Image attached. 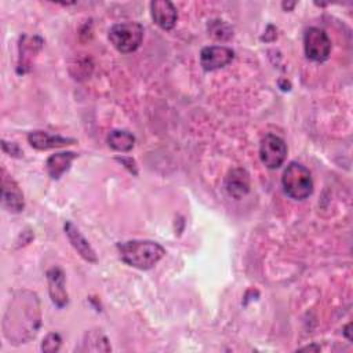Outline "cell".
<instances>
[{
    "mask_svg": "<svg viewBox=\"0 0 353 353\" xmlns=\"http://www.w3.org/2000/svg\"><path fill=\"white\" fill-rule=\"evenodd\" d=\"M150 14L154 23L164 29L170 30L175 26L178 12L175 6L168 0H154L150 3Z\"/></svg>",
    "mask_w": 353,
    "mask_h": 353,
    "instance_id": "obj_10",
    "label": "cell"
},
{
    "mask_svg": "<svg viewBox=\"0 0 353 353\" xmlns=\"http://www.w3.org/2000/svg\"><path fill=\"white\" fill-rule=\"evenodd\" d=\"M225 189L230 197L241 199L250 192V174L241 167L230 170L225 178Z\"/></svg>",
    "mask_w": 353,
    "mask_h": 353,
    "instance_id": "obj_13",
    "label": "cell"
},
{
    "mask_svg": "<svg viewBox=\"0 0 353 353\" xmlns=\"http://www.w3.org/2000/svg\"><path fill=\"white\" fill-rule=\"evenodd\" d=\"M285 194L294 200H305L313 192V179L310 171L301 163L291 161L281 176Z\"/></svg>",
    "mask_w": 353,
    "mask_h": 353,
    "instance_id": "obj_3",
    "label": "cell"
},
{
    "mask_svg": "<svg viewBox=\"0 0 353 353\" xmlns=\"http://www.w3.org/2000/svg\"><path fill=\"white\" fill-rule=\"evenodd\" d=\"M299 350H320L319 346H306V347H302Z\"/></svg>",
    "mask_w": 353,
    "mask_h": 353,
    "instance_id": "obj_21",
    "label": "cell"
},
{
    "mask_svg": "<svg viewBox=\"0 0 353 353\" xmlns=\"http://www.w3.org/2000/svg\"><path fill=\"white\" fill-rule=\"evenodd\" d=\"M41 46H43V40L39 36L29 37V36L23 34L21 37V41H19V58H18V68H17V72L19 74L26 73L29 70L32 58L40 51Z\"/></svg>",
    "mask_w": 353,
    "mask_h": 353,
    "instance_id": "obj_14",
    "label": "cell"
},
{
    "mask_svg": "<svg viewBox=\"0 0 353 353\" xmlns=\"http://www.w3.org/2000/svg\"><path fill=\"white\" fill-rule=\"evenodd\" d=\"M1 199H3V205L14 214H18L23 211L25 208V200L23 194L18 186V183L3 170V176H1Z\"/></svg>",
    "mask_w": 353,
    "mask_h": 353,
    "instance_id": "obj_8",
    "label": "cell"
},
{
    "mask_svg": "<svg viewBox=\"0 0 353 353\" xmlns=\"http://www.w3.org/2000/svg\"><path fill=\"white\" fill-rule=\"evenodd\" d=\"M208 32L216 40H228L233 36V29L221 19H214L208 23Z\"/></svg>",
    "mask_w": 353,
    "mask_h": 353,
    "instance_id": "obj_18",
    "label": "cell"
},
{
    "mask_svg": "<svg viewBox=\"0 0 353 353\" xmlns=\"http://www.w3.org/2000/svg\"><path fill=\"white\" fill-rule=\"evenodd\" d=\"M1 146H3V150H4L7 154H10V156L21 157V154H22V152H21V149L18 148L17 143H8V142L3 141V142H1Z\"/></svg>",
    "mask_w": 353,
    "mask_h": 353,
    "instance_id": "obj_20",
    "label": "cell"
},
{
    "mask_svg": "<svg viewBox=\"0 0 353 353\" xmlns=\"http://www.w3.org/2000/svg\"><path fill=\"white\" fill-rule=\"evenodd\" d=\"M48 281V292L52 303L57 307H63L69 302L66 285H65V273L61 268L54 266L46 273Z\"/></svg>",
    "mask_w": 353,
    "mask_h": 353,
    "instance_id": "obj_9",
    "label": "cell"
},
{
    "mask_svg": "<svg viewBox=\"0 0 353 353\" xmlns=\"http://www.w3.org/2000/svg\"><path fill=\"white\" fill-rule=\"evenodd\" d=\"M143 39V26L139 22H121L116 23L109 29V40L113 47L128 54L135 51Z\"/></svg>",
    "mask_w": 353,
    "mask_h": 353,
    "instance_id": "obj_4",
    "label": "cell"
},
{
    "mask_svg": "<svg viewBox=\"0 0 353 353\" xmlns=\"http://www.w3.org/2000/svg\"><path fill=\"white\" fill-rule=\"evenodd\" d=\"M234 51L225 46H210L204 47L200 52V63L204 70L211 72L221 69L232 62Z\"/></svg>",
    "mask_w": 353,
    "mask_h": 353,
    "instance_id": "obj_7",
    "label": "cell"
},
{
    "mask_svg": "<svg viewBox=\"0 0 353 353\" xmlns=\"http://www.w3.org/2000/svg\"><path fill=\"white\" fill-rule=\"evenodd\" d=\"M77 157L74 152H61L51 154L46 161V168L52 179H59L69 168L72 161Z\"/></svg>",
    "mask_w": 353,
    "mask_h": 353,
    "instance_id": "obj_15",
    "label": "cell"
},
{
    "mask_svg": "<svg viewBox=\"0 0 353 353\" xmlns=\"http://www.w3.org/2000/svg\"><path fill=\"white\" fill-rule=\"evenodd\" d=\"M63 229H65V233H66L70 244L79 252V255L84 261H87V262L97 263L98 262V256H97L94 248L91 247L88 240L81 234V232L77 229V226H74L70 221H66Z\"/></svg>",
    "mask_w": 353,
    "mask_h": 353,
    "instance_id": "obj_12",
    "label": "cell"
},
{
    "mask_svg": "<svg viewBox=\"0 0 353 353\" xmlns=\"http://www.w3.org/2000/svg\"><path fill=\"white\" fill-rule=\"evenodd\" d=\"M108 145L116 152H130L134 148L135 137L124 130H113L109 132Z\"/></svg>",
    "mask_w": 353,
    "mask_h": 353,
    "instance_id": "obj_16",
    "label": "cell"
},
{
    "mask_svg": "<svg viewBox=\"0 0 353 353\" xmlns=\"http://www.w3.org/2000/svg\"><path fill=\"white\" fill-rule=\"evenodd\" d=\"M40 319L37 295L30 291H19L11 299L3 317V334L14 345L26 343L36 336Z\"/></svg>",
    "mask_w": 353,
    "mask_h": 353,
    "instance_id": "obj_1",
    "label": "cell"
},
{
    "mask_svg": "<svg viewBox=\"0 0 353 353\" xmlns=\"http://www.w3.org/2000/svg\"><path fill=\"white\" fill-rule=\"evenodd\" d=\"M83 346L80 350L83 352H109L112 350L108 343V338L101 331H88L84 335Z\"/></svg>",
    "mask_w": 353,
    "mask_h": 353,
    "instance_id": "obj_17",
    "label": "cell"
},
{
    "mask_svg": "<svg viewBox=\"0 0 353 353\" xmlns=\"http://www.w3.org/2000/svg\"><path fill=\"white\" fill-rule=\"evenodd\" d=\"M28 142L30 143L32 148L37 150H48V149H57V148H63L68 145L76 143V139L73 138H65L61 135H54L47 131H32L28 134Z\"/></svg>",
    "mask_w": 353,
    "mask_h": 353,
    "instance_id": "obj_11",
    "label": "cell"
},
{
    "mask_svg": "<svg viewBox=\"0 0 353 353\" xmlns=\"http://www.w3.org/2000/svg\"><path fill=\"white\" fill-rule=\"evenodd\" d=\"M61 343H62L61 335L58 332H50L46 335V338L41 342V350L48 353L58 352L61 347Z\"/></svg>",
    "mask_w": 353,
    "mask_h": 353,
    "instance_id": "obj_19",
    "label": "cell"
},
{
    "mask_svg": "<svg viewBox=\"0 0 353 353\" xmlns=\"http://www.w3.org/2000/svg\"><path fill=\"white\" fill-rule=\"evenodd\" d=\"M303 47L305 54L310 61L324 62L331 52V40L323 29L312 26L306 29L303 34Z\"/></svg>",
    "mask_w": 353,
    "mask_h": 353,
    "instance_id": "obj_5",
    "label": "cell"
},
{
    "mask_svg": "<svg viewBox=\"0 0 353 353\" xmlns=\"http://www.w3.org/2000/svg\"><path fill=\"white\" fill-rule=\"evenodd\" d=\"M259 157L269 170L279 168L287 157V145L284 139L274 134H266L259 145Z\"/></svg>",
    "mask_w": 353,
    "mask_h": 353,
    "instance_id": "obj_6",
    "label": "cell"
},
{
    "mask_svg": "<svg viewBox=\"0 0 353 353\" xmlns=\"http://www.w3.org/2000/svg\"><path fill=\"white\" fill-rule=\"evenodd\" d=\"M117 250L123 262L139 270L153 268L165 254V250L152 240H130L117 243Z\"/></svg>",
    "mask_w": 353,
    "mask_h": 353,
    "instance_id": "obj_2",
    "label": "cell"
}]
</instances>
